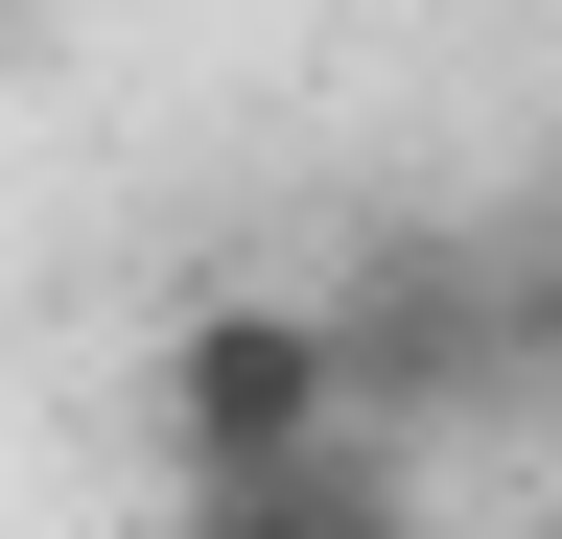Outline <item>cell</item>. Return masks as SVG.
I'll list each match as a JSON object with an SVG mask.
<instances>
[{
	"instance_id": "6da1fadb",
	"label": "cell",
	"mask_w": 562,
	"mask_h": 539,
	"mask_svg": "<svg viewBox=\"0 0 562 539\" xmlns=\"http://www.w3.org/2000/svg\"><path fill=\"white\" fill-rule=\"evenodd\" d=\"M140 423H165V493H211V469H305L351 446V352L305 282H188L165 352H140Z\"/></svg>"
},
{
	"instance_id": "7a4b0ae2",
	"label": "cell",
	"mask_w": 562,
	"mask_h": 539,
	"mask_svg": "<svg viewBox=\"0 0 562 539\" xmlns=\"http://www.w3.org/2000/svg\"><path fill=\"white\" fill-rule=\"evenodd\" d=\"M492 305H516V352L562 375V258H516V282H492Z\"/></svg>"
},
{
	"instance_id": "3957f363",
	"label": "cell",
	"mask_w": 562,
	"mask_h": 539,
	"mask_svg": "<svg viewBox=\"0 0 562 539\" xmlns=\"http://www.w3.org/2000/svg\"><path fill=\"white\" fill-rule=\"evenodd\" d=\"M0 47H24V0H0Z\"/></svg>"
}]
</instances>
